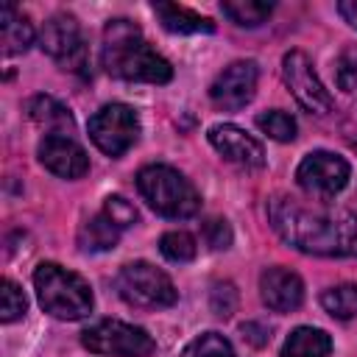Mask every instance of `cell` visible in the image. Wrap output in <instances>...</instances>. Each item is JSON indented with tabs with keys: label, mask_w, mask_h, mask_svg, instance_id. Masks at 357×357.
<instances>
[{
	"label": "cell",
	"mask_w": 357,
	"mask_h": 357,
	"mask_svg": "<svg viewBox=\"0 0 357 357\" xmlns=\"http://www.w3.org/2000/svg\"><path fill=\"white\" fill-rule=\"evenodd\" d=\"M137 190L162 218H192L201 209V195L176 167L148 165L137 173Z\"/></svg>",
	"instance_id": "4"
},
{
	"label": "cell",
	"mask_w": 357,
	"mask_h": 357,
	"mask_svg": "<svg viewBox=\"0 0 357 357\" xmlns=\"http://www.w3.org/2000/svg\"><path fill=\"white\" fill-rule=\"evenodd\" d=\"M257 78H259V73H257L254 61H231L212 81L209 98L223 112L243 109L245 103H251V98L257 92Z\"/></svg>",
	"instance_id": "11"
},
{
	"label": "cell",
	"mask_w": 357,
	"mask_h": 357,
	"mask_svg": "<svg viewBox=\"0 0 357 357\" xmlns=\"http://www.w3.org/2000/svg\"><path fill=\"white\" fill-rule=\"evenodd\" d=\"M33 287L42 310L59 321H81L92 312V287L75 271L42 262L33 271Z\"/></svg>",
	"instance_id": "3"
},
{
	"label": "cell",
	"mask_w": 357,
	"mask_h": 357,
	"mask_svg": "<svg viewBox=\"0 0 357 357\" xmlns=\"http://www.w3.org/2000/svg\"><path fill=\"white\" fill-rule=\"evenodd\" d=\"M204 240H206V245L215 248V251L229 248V245H231V229H229V223L220 220V218L206 220V223H204Z\"/></svg>",
	"instance_id": "28"
},
{
	"label": "cell",
	"mask_w": 357,
	"mask_h": 357,
	"mask_svg": "<svg viewBox=\"0 0 357 357\" xmlns=\"http://www.w3.org/2000/svg\"><path fill=\"white\" fill-rule=\"evenodd\" d=\"M329 351H332V337L324 329L298 326L284 340L279 357H329Z\"/></svg>",
	"instance_id": "17"
},
{
	"label": "cell",
	"mask_w": 357,
	"mask_h": 357,
	"mask_svg": "<svg viewBox=\"0 0 357 357\" xmlns=\"http://www.w3.org/2000/svg\"><path fill=\"white\" fill-rule=\"evenodd\" d=\"M354 148H357V139H354Z\"/></svg>",
	"instance_id": "31"
},
{
	"label": "cell",
	"mask_w": 357,
	"mask_h": 357,
	"mask_svg": "<svg viewBox=\"0 0 357 357\" xmlns=\"http://www.w3.org/2000/svg\"><path fill=\"white\" fill-rule=\"evenodd\" d=\"M89 137L106 156H123L139 139V117L126 103H106L89 117Z\"/></svg>",
	"instance_id": "7"
},
{
	"label": "cell",
	"mask_w": 357,
	"mask_h": 357,
	"mask_svg": "<svg viewBox=\"0 0 357 357\" xmlns=\"http://www.w3.org/2000/svg\"><path fill=\"white\" fill-rule=\"evenodd\" d=\"M153 14L170 33H212L215 22L178 3H153Z\"/></svg>",
	"instance_id": "15"
},
{
	"label": "cell",
	"mask_w": 357,
	"mask_h": 357,
	"mask_svg": "<svg viewBox=\"0 0 357 357\" xmlns=\"http://www.w3.org/2000/svg\"><path fill=\"white\" fill-rule=\"evenodd\" d=\"M321 307H324L332 318H337V321L354 318V315H357V284L343 282V284H335V287L324 290V293H321Z\"/></svg>",
	"instance_id": "21"
},
{
	"label": "cell",
	"mask_w": 357,
	"mask_h": 357,
	"mask_svg": "<svg viewBox=\"0 0 357 357\" xmlns=\"http://www.w3.org/2000/svg\"><path fill=\"white\" fill-rule=\"evenodd\" d=\"M337 11H340V17H343L351 28H357V0H340V3H337Z\"/></svg>",
	"instance_id": "30"
},
{
	"label": "cell",
	"mask_w": 357,
	"mask_h": 357,
	"mask_svg": "<svg viewBox=\"0 0 357 357\" xmlns=\"http://www.w3.org/2000/svg\"><path fill=\"white\" fill-rule=\"evenodd\" d=\"M273 231L293 248L315 257H357V215L326 201H296L273 195L268 201Z\"/></svg>",
	"instance_id": "1"
},
{
	"label": "cell",
	"mask_w": 357,
	"mask_h": 357,
	"mask_svg": "<svg viewBox=\"0 0 357 357\" xmlns=\"http://www.w3.org/2000/svg\"><path fill=\"white\" fill-rule=\"evenodd\" d=\"M206 137H209V145H212L223 159H229V162H234V165H240V167L257 170V167L265 165V151H262V145H259L251 134H245L240 126H231V123L212 126Z\"/></svg>",
	"instance_id": "13"
},
{
	"label": "cell",
	"mask_w": 357,
	"mask_h": 357,
	"mask_svg": "<svg viewBox=\"0 0 357 357\" xmlns=\"http://www.w3.org/2000/svg\"><path fill=\"white\" fill-rule=\"evenodd\" d=\"M349 173H351V167L343 156H337L332 151H312L301 159V165L296 170V181L310 198L329 201L349 184Z\"/></svg>",
	"instance_id": "8"
},
{
	"label": "cell",
	"mask_w": 357,
	"mask_h": 357,
	"mask_svg": "<svg viewBox=\"0 0 357 357\" xmlns=\"http://www.w3.org/2000/svg\"><path fill=\"white\" fill-rule=\"evenodd\" d=\"M0 33H3V50L8 56L14 53H25L31 45H33V25L25 14H20L11 3L3 6L0 11Z\"/></svg>",
	"instance_id": "16"
},
{
	"label": "cell",
	"mask_w": 357,
	"mask_h": 357,
	"mask_svg": "<svg viewBox=\"0 0 357 357\" xmlns=\"http://www.w3.org/2000/svg\"><path fill=\"white\" fill-rule=\"evenodd\" d=\"M282 78L287 84V89L293 92V98L310 112V114H326L332 109V98L326 92V86L321 84V78L312 70V61L307 59V53L301 50H290L282 59Z\"/></svg>",
	"instance_id": "10"
},
{
	"label": "cell",
	"mask_w": 357,
	"mask_h": 357,
	"mask_svg": "<svg viewBox=\"0 0 357 357\" xmlns=\"http://www.w3.org/2000/svg\"><path fill=\"white\" fill-rule=\"evenodd\" d=\"M181 357H234V349L220 332H204L184 346Z\"/></svg>",
	"instance_id": "22"
},
{
	"label": "cell",
	"mask_w": 357,
	"mask_h": 357,
	"mask_svg": "<svg viewBox=\"0 0 357 357\" xmlns=\"http://www.w3.org/2000/svg\"><path fill=\"white\" fill-rule=\"evenodd\" d=\"M103 215L117 226V229H126V226H134L137 223V206L131 201H126L123 195H109L106 204H103Z\"/></svg>",
	"instance_id": "26"
},
{
	"label": "cell",
	"mask_w": 357,
	"mask_h": 357,
	"mask_svg": "<svg viewBox=\"0 0 357 357\" xmlns=\"http://www.w3.org/2000/svg\"><path fill=\"white\" fill-rule=\"evenodd\" d=\"M220 11L240 28H257L262 25L271 11H273V3H262V0H226L220 3Z\"/></svg>",
	"instance_id": "20"
},
{
	"label": "cell",
	"mask_w": 357,
	"mask_h": 357,
	"mask_svg": "<svg viewBox=\"0 0 357 357\" xmlns=\"http://www.w3.org/2000/svg\"><path fill=\"white\" fill-rule=\"evenodd\" d=\"M28 114L33 123H39L47 134H73V114L53 98L47 95H39L28 103Z\"/></svg>",
	"instance_id": "18"
},
{
	"label": "cell",
	"mask_w": 357,
	"mask_h": 357,
	"mask_svg": "<svg viewBox=\"0 0 357 357\" xmlns=\"http://www.w3.org/2000/svg\"><path fill=\"white\" fill-rule=\"evenodd\" d=\"M259 296L273 312H293L304 301V282L290 268L273 265L259 276Z\"/></svg>",
	"instance_id": "14"
},
{
	"label": "cell",
	"mask_w": 357,
	"mask_h": 357,
	"mask_svg": "<svg viewBox=\"0 0 357 357\" xmlns=\"http://www.w3.org/2000/svg\"><path fill=\"white\" fill-rule=\"evenodd\" d=\"M103 70L123 81L139 84H167L173 78V67L165 56H159L142 36L139 25L131 20H109L103 28V47H100Z\"/></svg>",
	"instance_id": "2"
},
{
	"label": "cell",
	"mask_w": 357,
	"mask_h": 357,
	"mask_svg": "<svg viewBox=\"0 0 357 357\" xmlns=\"http://www.w3.org/2000/svg\"><path fill=\"white\" fill-rule=\"evenodd\" d=\"M257 128L262 134H268L271 139H276V142L296 139V120L287 112H282V109H271V112L257 114Z\"/></svg>",
	"instance_id": "23"
},
{
	"label": "cell",
	"mask_w": 357,
	"mask_h": 357,
	"mask_svg": "<svg viewBox=\"0 0 357 357\" xmlns=\"http://www.w3.org/2000/svg\"><path fill=\"white\" fill-rule=\"evenodd\" d=\"M81 343L92 354H103V357H145L156 349L153 337L142 326L123 324L114 318L98 321L89 329H84Z\"/></svg>",
	"instance_id": "6"
},
{
	"label": "cell",
	"mask_w": 357,
	"mask_h": 357,
	"mask_svg": "<svg viewBox=\"0 0 357 357\" xmlns=\"http://www.w3.org/2000/svg\"><path fill=\"white\" fill-rule=\"evenodd\" d=\"M337 84H340V89H346V92H357V67L349 64L346 59H343L340 67H337Z\"/></svg>",
	"instance_id": "29"
},
{
	"label": "cell",
	"mask_w": 357,
	"mask_h": 357,
	"mask_svg": "<svg viewBox=\"0 0 357 357\" xmlns=\"http://www.w3.org/2000/svg\"><path fill=\"white\" fill-rule=\"evenodd\" d=\"M0 287H3L0 290V318H3V324H11V321H17V318L25 315L28 301H25V293L11 279H3Z\"/></svg>",
	"instance_id": "25"
},
{
	"label": "cell",
	"mask_w": 357,
	"mask_h": 357,
	"mask_svg": "<svg viewBox=\"0 0 357 357\" xmlns=\"http://www.w3.org/2000/svg\"><path fill=\"white\" fill-rule=\"evenodd\" d=\"M117 237H120V229L100 212V215H92L81 229H78V245L84 251H109L117 245Z\"/></svg>",
	"instance_id": "19"
},
{
	"label": "cell",
	"mask_w": 357,
	"mask_h": 357,
	"mask_svg": "<svg viewBox=\"0 0 357 357\" xmlns=\"http://www.w3.org/2000/svg\"><path fill=\"white\" fill-rule=\"evenodd\" d=\"M114 287L120 293V298L131 307L139 310H159V307H170L178 298V290L173 287L170 276L165 271H159L151 262H128L120 268Z\"/></svg>",
	"instance_id": "5"
},
{
	"label": "cell",
	"mask_w": 357,
	"mask_h": 357,
	"mask_svg": "<svg viewBox=\"0 0 357 357\" xmlns=\"http://www.w3.org/2000/svg\"><path fill=\"white\" fill-rule=\"evenodd\" d=\"M39 47L61 64V70L81 73L86 67V45L78 20L70 14H53L39 31Z\"/></svg>",
	"instance_id": "9"
},
{
	"label": "cell",
	"mask_w": 357,
	"mask_h": 357,
	"mask_svg": "<svg viewBox=\"0 0 357 357\" xmlns=\"http://www.w3.org/2000/svg\"><path fill=\"white\" fill-rule=\"evenodd\" d=\"M39 162L61 178H81L89 170V156L86 151L67 134H45L39 142Z\"/></svg>",
	"instance_id": "12"
},
{
	"label": "cell",
	"mask_w": 357,
	"mask_h": 357,
	"mask_svg": "<svg viewBox=\"0 0 357 357\" xmlns=\"http://www.w3.org/2000/svg\"><path fill=\"white\" fill-rule=\"evenodd\" d=\"M159 251L170 262H190V259H195L198 245H195V237L187 231H167L159 240Z\"/></svg>",
	"instance_id": "24"
},
{
	"label": "cell",
	"mask_w": 357,
	"mask_h": 357,
	"mask_svg": "<svg viewBox=\"0 0 357 357\" xmlns=\"http://www.w3.org/2000/svg\"><path fill=\"white\" fill-rule=\"evenodd\" d=\"M209 307L218 318H229L237 310V290L231 282H218L209 293Z\"/></svg>",
	"instance_id": "27"
}]
</instances>
